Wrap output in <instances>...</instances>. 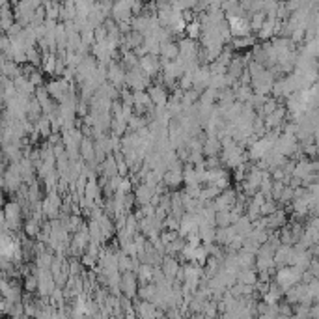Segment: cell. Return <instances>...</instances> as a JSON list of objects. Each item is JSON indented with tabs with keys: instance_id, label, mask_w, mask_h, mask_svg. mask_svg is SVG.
Returning <instances> with one entry per match:
<instances>
[{
	"instance_id": "7a4b0ae2",
	"label": "cell",
	"mask_w": 319,
	"mask_h": 319,
	"mask_svg": "<svg viewBox=\"0 0 319 319\" xmlns=\"http://www.w3.org/2000/svg\"><path fill=\"white\" fill-rule=\"evenodd\" d=\"M198 28H200V26H198V23H194V25H189V34H190V36H198Z\"/></svg>"
},
{
	"instance_id": "6da1fadb",
	"label": "cell",
	"mask_w": 319,
	"mask_h": 319,
	"mask_svg": "<svg viewBox=\"0 0 319 319\" xmlns=\"http://www.w3.org/2000/svg\"><path fill=\"white\" fill-rule=\"evenodd\" d=\"M230 25H232V32H233V34H239V36H245L246 32H248V25H246L245 19H241V17H235V15H232V17H230Z\"/></svg>"
}]
</instances>
